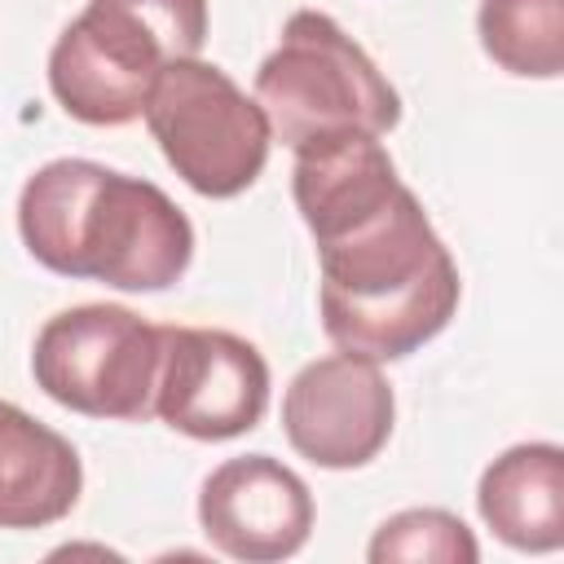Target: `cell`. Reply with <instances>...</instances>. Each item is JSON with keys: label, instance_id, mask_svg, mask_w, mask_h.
<instances>
[{"label": "cell", "instance_id": "cell-5", "mask_svg": "<svg viewBox=\"0 0 564 564\" xmlns=\"http://www.w3.org/2000/svg\"><path fill=\"white\" fill-rule=\"evenodd\" d=\"M141 115L167 167L203 198L251 189L269 163L273 128L260 101L203 57L172 62L154 79Z\"/></svg>", "mask_w": 564, "mask_h": 564}, {"label": "cell", "instance_id": "cell-9", "mask_svg": "<svg viewBox=\"0 0 564 564\" xmlns=\"http://www.w3.org/2000/svg\"><path fill=\"white\" fill-rule=\"evenodd\" d=\"M198 524L207 542L242 564L291 560L313 533L308 485L269 454L220 463L198 494Z\"/></svg>", "mask_w": 564, "mask_h": 564}, {"label": "cell", "instance_id": "cell-1", "mask_svg": "<svg viewBox=\"0 0 564 564\" xmlns=\"http://www.w3.org/2000/svg\"><path fill=\"white\" fill-rule=\"evenodd\" d=\"M18 234L57 278L167 291L194 260L189 216L154 185L93 159H53L18 194Z\"/></svg>", "mask_w": 564, "mask_h": 564}, {"label": "cell", "instance_id": "cell-6", "mask_svg": "<svg viewBox=\"0 0 564 564\" xmlns=\"http://www.w3.org/2000/svg\"><path fill=\"white\" fill-rule=\"evenodd\" d=\"M31 375L44 397L75 414L141 423L154 414L159 326L123 304L62 308L35 335Z\"/></svg>", "mask_w": 564, "mask_h": 564}, {"label": "cell", "instance_id": "cell-3", "mask_svg": "<svg viewBox=\"0 0 564 564\" xmlns=\"http://www.w3.org/2000/svg\"><path fill=\"white\" fill-rule=\"evenodd\" d=\"M207 40V0H88L48 53L57 106L93 128L141 119L154 79Z\"/></svg>", "mask_w": 564, "mask_h": 564}, {"label": "cell", "instance_id": "cell-8", "mask_svg": "<svg viewBox=\"0 0 564 564\" xmlns=\"http://www.w3.org/2000/svg\"><path fill=\"white\" fill-rule=\"evenodd\" d=\"M397 423V397L379 361L330 352L308 361L282 397V432L300 458L326 471H352L379 458Z\"/></svg>", "mask_w": 564, "mask_h": 564}, {"label": "cell", "instance_id": "cell-10", "mask_svg": "<svg viewBox=\"0 0 564 564\" xmlns=\"http://www.w3.org/2000/svg\"><path fill=\"white\" fill-rule=\"evenodd\" d=\"M405 181L370 132H322L295 145L291 194L313 242H326L397 198Z\"/></svg>", "mask_w": 564, "mask_h": 564}, {"label": "cell", "instance_id": "cell-13", "mask_svg": "<svg viewBox=\"0 0 564 564\" xmlns=\"http://www.w3.org/2000/svg\"><path fill=\"white\" fill-rule=\"evenodd\" d=\"M480 48L520 79L564 70V0H480Z\"/></svg>", "mask_w": 564, "mask_h": 564}, {"label": "cell", "instance_id": "cell-11", "mask_svg": "<svg viewBox=\"0 0 564 564\" xmlns=\"http://www.w3.org/2000/svg\"><path fill=\"white\" fill-rule=\"evenodd\" d=\"M480 520L511 551L551 555L564 546V449L524 441L502 449L476 485Z\"/></svg>", "mask_w": 564, "mask_h": 564}, {"label": "cell", "instance_id": "cell-14", "mask_svg": "<svg viewBox=\"0 0 564 564\" xmlns=\"http://www.w3.org/2000/svg\"><path fill=\"white\" fill-rule=\"evenodd\" d=\"M366 560L370 564H397V560H410V564H419V560L423 564H476L480 546L454 511L410 507V511L388 516L375 529V538L366 546Z\"/></svg>", "mask_w": 564, "mask_h": 564}, {"label": "cell", "instance_id": "cell-7", "mask_svg": "<svg viewBox=\"0 0 564 564\" xmlns=\"http://www.w3.org/2000/svg\"><path fill=\"white\" fill-rule=\"evenodd\" d=\"M269 410L260 348L216 326H159L154 414L194 441H234Z\"/></svg>", "mask_w": 564, "mask_h": 564}, {"label": "cell", "instance_id": "cell-2", "mask_svg": "<svg viewBox=\"0 0 564 564\" xmlns=\"http://www.w3.org/2000/svg\"><path fill=\"white\" fill-rule=\"evenodd\" d=\"M322 330L339 352L401 361L458 313V264L410 185L361 225L317 242Z\"/></svg>", "mask_w": 564, "mask_h": 564}, {"label": "cell", "instance_id": "cell-4", "mask_svg": "<svg viewBox=\"0 0 564 564\" xmlns=\"http://www.w3.org/2000/svg\"><path fill=\"white\" fill-rule=\"evenodd\" d=\"M256 101L282 145L322 132L383 137L401 123V97L330 13L286 18L278 48L256 70Z\"/></svg>", "mask_w": 564, "mask_h": 564}, {"label": "cell", "instance_id": "cell-12", "mask_svg": "<svg viewBox=\"0 0 564 564\" xmlns=\"http://www.w3.org/2000/svg\"><path fill=\"white\" fill-rule=\"evenodd\" d=\"M84 489L75 445L31 419L22 405L0 401V529H44L70 516Z\"/></svg>", "mask_w": 564, "mask_h": 564}]
</instances>
